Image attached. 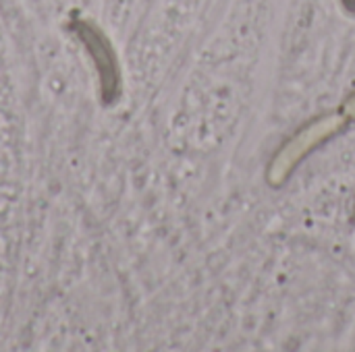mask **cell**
<instances>
[{"mask_svg": "<svg viewBox=\"0 0 355 352\" xmlns=\"http://www.w3.org/2000/svg\"><path fill=\"white\" fill-rule=\"evenodd\" d=\"M347 127H349V122L341 114L339 108L308 120L287 141H283L281 147L272 154V158L266 166V185L270 189L285 187L289 183V178L297 172V168L316 149H320L324 143L335 139Z\"/></svg>", "mask_w": 355, "mask_h": 352, "instance_id": "1", "label": "cell"}, {"mask_svg": "<svg viewBox=\"0 0 355 352\" xmlns=\"http://www.w3.org/2000/svg\"><path fill=\"white\" fill-rule=\"evenodd\" d=\"M75 31L81 37V41L85 44L87 52L92 54L98 75H100V91H102V100L106 104H112L119 93H121V71H119V62H116V52L112 50L108 37L94 25L87 21H75Z\"/></svg>", "mask_w": 355, "mask_h": 352, "instance_id": "2", "label": "cell"}, {"mask_svg": "<svg viewBox=\"0 0 355 352\" xmlns=\"http://www.w3.org/2000/svg\"><path fill=\"white\" fill-rule=\"evenodd\" d=\"M339 110H341V114L347 118V122L352 124V122H355V89L343 100V104L339 106Z\"/></svg>", "mask_w": 355, "mask_h": 352, "instance_id": "3", "label": "cell"}, {"mask_svg": "<svg viewBox=\"0 0 355 352\" xmlns=\"http://www.w3.org/2000/svg\"><path fill=\"white\" fill-rule=\"evenodd\" d=\"M339 2H341V6L345 8L347 15L355 17V0H339Z\"/></svg>", "mask_w": 355, "mask_h": 352, "instance_id": "4", "label": "cell"}, {"mask_svg": "<svg viewBox=\"0 0 355 352\" xmlns=\"http://www.w3.org/2000/svg\"><path fill=\"white\" fill-rule=\"evenodd\" d=\"M354 222H355V212H354Z\"/></svg>", "mask_w": 355, "mask_h": 352, "instance_id": "5", "label": "cell"}]
</instances>
